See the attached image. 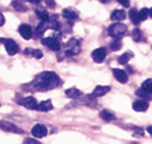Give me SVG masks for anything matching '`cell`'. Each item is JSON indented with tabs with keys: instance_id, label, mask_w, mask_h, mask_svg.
Here are the masks:
<instances>
[{
	"instance_id": "14",
	"label": "cell",
	"mask_w": 152,
	"mask_h": 144,
	"mask_svg": "<svg viewBox=\"0 0 152 144\" xmlns=\"http://www.w3.org/2000/svg\"><path fill=\"white\" fill-rule=\"evenodd\" d=\"M66 96L69 98H72V99H75V98H78L83 95L80 90L76 89V88H71V89L66 90Z\"/></svg>"
},
{
	"instance_id": "20",
	"label": "cell",
	"mask_w": 152,
	"mask_h": 144,
	"mask_svg": "<svg viewBox=\"0 0 152 144\" xmlns=\"http://www.w3.org/2000/svg\"><path fill=\"white\" fill-rule=\"evenodd\" d=\"M142 89L144 90V91H146L147 93H151L152 92V79H146L145 82L143 83V85H142Z\"/></svg>"
},
{
	"instance_id": "33",
	"label": "cell",
	"mask_w": 152,
	"mask_h": 144,
	"mask_svg": "<svg viewBox=\"0 0 152 144\" xmlns=\"http://www.w3.org/2000/svg\"><path fill=\"white\" fill-rule=\"evenodd\" d=\"M29 2H31V3H39L40 2V0H28Z\"/></svg>"
},
{
	"instance_id": "34",
	"label": "cell",
	"mask_w": 152,
	"mask_h": 144,
	"mask_svg": "<svg viewBox=\"0 0 152 144\" xmlns=\"http://www.w3.org/2000/svg\"><path fill=\"white\" fill-rule=\"evenodd\" d=\"M147 131H148V133H149V134H151V126H148Z\"/></svg>"
},
{
	"instance_id": "22",
	"label": "cell",
	"mask_w": 152,
	"mask_h": 144,
	"mask_svg": "<svg viewBox=\"0 0 152 144\" xmlns=\"http://www.w3.org/2000/svg\"><path fill=\"white\" fill-rule=\"evenodd\" d=\"M148 15H149V10H148L147 7H144L143 10H141V11L137 13V17H139L140 21L146 20L148 18Z\"/></svg>"
},
{
	"instance_id": "12",
	"label": "cell",
	"mask_w": 152,
	"mask_h": 144,
	"mask_svg": "<svg viewBox=\"0 0 152 144\" xmlns=\"http://www.w3.org/2000/svg\"><path fill=\"white\" fill-rule=\"evenodd\" d=\"M110 91V86H97V87L95 88V90L93 91V96L100 97V96L105 95V94Z\"/></svg>"
},
{
	"instance_id": "1",
	"label": "cell",
	"mask_w": 152,
	"mask_h": 144,
	"mask_svg": "<svg viewBox=\"0 0 152 144\" xmlns=\"http://www.w3.org/2000/svg\"><path fill=\"white\" fill-rule=\"evenodd\" d=\"M59 77L56 73L51 71L42 72L36 79L34 88L37 90H49L57 87L59 84Z\"/></svg>"
},
{
	"instance_id": "32",
	"label": "cell",
	"mask_w": 152,
	"mask_h": 144,
	"mask_svg": "<svg viewBox=\"0 0 152 144\" xmlns=\"http://www.w3.org/2000/svg\"><path fill=\"white\" fill-rule=\"evenodd\" d=\"M46 3L49 5V7H54V5H55V3L53 2V0H46Z\"/></svg>"
},
{
	"instance_id": "16",
	"label": "cell",
	"mask_w": 152,
	"mask_h": 144,
	"mask_svg": "<svg viewBox=\"0 0 152 144\" xmlns=\"http://www.w3.org/2000/svg\"><path fill=\"white\" fill-rule=\"evenodd\" d=\"M132 57H133L132 52H131V51H128V52L123 53V54L121 55V57H119L118 62L121 64V65H126V64L129 62V60H130Z\"/></svg>"
},
{
	"instance_id": "30",
	"label": "cell",
	"mask_w": 152,
	"mask_h": 144,
	"mask_svg": "<svg viewBox=\"0 0 152 144\" xmlns=\"http://www.w3.org/2000/svg\"><path fill=\"white\" fill-rule=\"evenodd\" d=\"M119 2L121 3V4L123 5L124 7H128L129 5H130V3H129V0H118Z\"/></svg>"
},
{
	"instance_id": "11",
	"label": "cell",
	"mask_w": 152,
	"mask_h": 144,
	"mask_svg": "<svg viewBox=\"0 0 152 144\" xmlns=\"http://www.w3.org/2000/svg\"><path fill=\"white\" fill-rule=\"evenodd\" d=\"M148 107H149V104L145 100H135L132 104L133 110L137 111V112H145L148 109Z\"/></svg>"
},
{
	"instance_id": "25",
	"label": "cell",
	"mask_w": 152,
	"mask_h": 144,
	"mask_svg": "<svg viewBox=\"0 0 152 144\" xmlns=\"http://www.w3.org/2000/svg\"><path fill=\"white\" fill-rule=\"evenodd\" d=\"M122 47V42H121L120 40H116V41H114V42L110 44V48H112V50H114V51H117V50H119V49Z\"/></svg>"
},
{
	"instance_id": "10",
	"label": "cell",
	"mask_w": 152,
	"mask_h": 144,
	"mask_svg": "<svg viewBox=\"0 0 152 144\" xmlns=\"http://www.w3.org/2000/svg\"><path fill=\"white\" fill-rule=\"evenodd\" d=\"M19 32L21 35V37L24 39V40H29L32 36V32H31V28L29 27L28 25L26 24H22L21 26L19 27Z\"/></svg>"
},
{
	"instance_id": "17",
	"label": "cell",
	"mask_w": 152,
	"mask_h": 144,
	"mask_svg": "<svg viewBox=\"0 0 152 144\" xmlns=\"http://www.w3.org/2000/svg\"><path fill=\"white\" fill-rule=\"evenodd\" d=\"M100 117H101L103 120L105 121H113L116 119V116L113 114L112 112H110L108 110H103L101 113H100Z\"/></svg>"
},
{
	"instance_id": "27",
	"label": "cell",
	"mask_w": 152,
	"mask_h": 144,
	"mask_svg": "<svg viewBox=\"0 0 152 144\" xmlns=\"http://www.w3.org/2000/svg\"><path fill=\"white\" fill-rule=\"evenodd\" d=\"M137 95L139 96V97L143 98V99H148V98L150 97V94L147 93L146 91H144L143 89H139L137 91Z\"/></svg>"
},
{
	"instance_id": "7",
	"label": "cell",
	"mask_w": 152,
	"mask_h": 144,
	"mask_svg": "<svg viewBox=\"0 0 152 144\" xmlns=\"http://www.w3.org/2000/svg\"><path fill=\"white\" fill-rule=\"evenodd\" d=\"M20 104L26 109H29V110H37L38 109V102H37L36 98H34L32 96L29 97H25L20 101Z\"/></svg>"
},
{
	"instance_id": "29",
	"label": "cell",
	"mask_w": 152,
	"mask_h": 144,
	"mask_svg": "<svg viewBox=\"0 0 152 144\" xmlns=\"http://www.w3.org/2000/svg\"><path fill=\"white\" fill-rule=\"evenodd\" d=\"M24 144H41L39 141H37L36 139H30V138H27V139L24 140Z\"/></svg>"
},
{
	"instance_id": "28",
	"label": "cell",
	"mask_w": 152,
	"mask_h": 144,
	"mask_svg": "<svg viewBox=\"0 0 152 144\" xmlns=\"http://www.w3.org/2000/svg\"><path fill=\"white\" fill-rule=\"evenodd\" d=\"M32 55H34L36 59H41L43 57V53L40 49H36V50H32Z\"/></svg>"
},
{
	"instance_id": "9",
	"label": "cell",
	"mask_w": 152,
	"mask_h": 144,
	"mask_svg": "<svg viewBox=\"0 0 152 144\" xmlns=\"http://www.w3.org/2000/svg\"><path fill=\"white\" fill-rule=\"evenodd\" d=\"M42 44L46 45L48 48L52 50H58L59 49V43L55 40L54 38H45L42 40Z\"/></svg>"
},
{
	"instance_id": "6",
	"label": "cell",
	"mask_w": 152,
	"mask_h": 144,
	"mask_svg": "<svg viewBox=\"0 0 152 144\" xmlns=\"http://www.w3.org/2000/svg\"><path fill=\"white\" fill-rule=\"evenodd\" d=\"M106 57V51L105 48L101 47V48H97L92 52V59L94 60V62L96 63H102L105 60Z\"/></svg>"
},
{
	"instance_id": "4",
	"label": "cell",
	"mask_w": 152,
	"mask_h": 144,
	"mask_svg": "<svg viewBox=\"0 0 152 144\" xmlns=\"http://www.w3.org/2000/svg\"><path fill=\"white\" fill-rule=\"evenodd\" d=\"M0 129H3V131H5V132H9V133L23 134V131H22L21 129H19L17 125L13 124V123L7 122V121L0 120Z\"/></svg>"
},
{
	"instance_id": "13",
	"label": "cell",
	"mask_w": 152,
	"mask_h": 144,
	"mask_svg": "<svg viewBox=\"0 0 152 144\" xmlns=\"http://www.w3.org/2000/svg\"><path fill=\"white\" fill-rule=\"evenodd\" d=\"M53 109V106H52V102L51 100H44V101L40 102L38 104V109L37 110L41 111V112H48V111L52 110Z\"/></svg>"
},
{
	"instance_id": "5",
	"label": "cell",
	"mask_w": 152,
	"mask_h": 144,
	"mask_svg": "<svg viewBox=\"0 0 152 144\" xmlns=\"http://www.w3.org/2000/svg\"><path fill=\"white\" fill-rule=\"evenodd\" d=\"M47 127L44 124H36L31 129V134L34 138H43L47 135Z\"/></svg>"
},
{
	"instance_id": "21",
	"label": "cell",
	"mask_w": 152,
	"mask_h": 144,
	"mask_svg": "<svg viewBox=\"0 0 152 144\" xmlns=\"http://www.w3.org/2000/svg\"><path fill=\"white\" fill-rule=\"evenodd\" d=\"M129 18H130L131 22L133 24H139L140 20H139V17H137V12L135 9H131L129 11Z\"/></svg>"
},
{
	"instance_id": "24",
	"label": "cell",
	"mask_w": 152,
	"mask_h": 144,
	"mask_svg": "<svg viewBox=\"0 0 152 144\" xmlns=\"http://www.w3.org/2000/svg\"><path fill=\"white\" fill-rule=\"evenodd\" d=\"M132 38L135 42H140L142 39V32L139 29V28H134L132 32Z\"/></svg>"
},
{
	"instance_id": "23",
	"label": "cell",
	"mask_w": 152,
	"mask_h": 144,
	"mask_svg": "<svg viewBox=\"0 0 152 144\" xmlns=\"http://www.w3.org/2000/svg\"><path fill=\"white\" fill-rule=\"evenodd\" d=\"M47 28H48V24H47V22H42V23H40L38 25V27H37V35H38V36L43 35Z\"/></svg>"
},
{
	"instance_id": "2",
	"label": "cell",
	"mask_w": 152,
	"mask_h": 144,
	"mask_svg": "<svg viewBox=\"0 0 152 144\" xmlns=\"http://www.w3.org/2000/svg\"><path fill=\"white\" fill-rule=\"evenodd\" d=\"M127 32V26L123 23H115L108 27V35L113 38L119 40Z\"/></svg>"
},
{
	"instance_id": "15",
	"label": "cell",
	"mask_w": 152,
	"mask_h": 144,
	"mask_svg": "<svg viewBox=\"0 0 152 144\" xmlns=\"http://www.w3.org/2000/svg\"><path fill=\"white\" fill-rule=\"evenodd\" d=\"M126 18V13L123 10H116L112 14V20L114 21H122Z\"/></svg>"
},
{
	"instance_id": "26",
	"label": "cell",
	"mask_w": 152,
	"mask_h": 144,
	"mask_svg": "<svg viewBox=\"0 0 152 144\" xmlns=\"http://www.w3.org/2000/svg\"><path fill=\"white\" fill-rule=\"evenodd\" d=\"M38 14H39V16H40L41 19H42L43 22H48L49 15L46 11H44V10H43V11H38Z\"/></svg>"
},
{
	"instance_id": "8",
	"label": "cell",
	"mask_w": 152,
	"mask_h": 144,
	"mask_svg": "<svg viewBox=\"0 0 152 144\" xmlns=\"http://www.w3.org/2000/svg\"><path fill=\"white\" fill-rule=\"evenodd\" d=\"M113 73H114V76L116 77V79L121 84H126L128 81V76L125 73L123 70L121 69H114L113 70Z\"/></svg>"
},
{
	"instance_id": "18",
	"label": "cell",
	"mask_w": 152,
	"mask_h": 144,
	"mask_svg": "<svg viewBox=\"0 0 152 144\" xmlns=\"http://www.w3.org/2000/svg\"><path fill=\"white\" fill-rule=\"evenodd\" d=\"M63 16L65 18H67V19H76V18L78 17V15H77V14H76L75 12H74L73 10H71V9L64 10Z\"/></svg>"
},
{
	"instance_id": "31",
	"label": "cell",
	"mask_w": 152,
	"mask_h": 144,
	"mask_svg": "<svg viewBox=\"0 0 152 144\" xmlns=\"http://www.w3.org/2000/svg\"><path fill=\"white\" fill-rule=\"evenodd\" d=\"M5 23V19H4V16L2 14L0 13V26H2L3 24Z\"/></svg>"
},
{
	"instance_id": "19",
	"label": "cell",
	"mask_w": 152,
	"mask_h": 144,
	"mask_svg": "<svg viewBox=\"0 0 152 144\" xmlns=\"http://www.w3.org/2000/svg\"><path fill=\"white\" fill-rule=\"evenodd\" d=\"M13 7L16 10V11H19V12H25L26 10V7L24 3H22L21 1H19V0H14L13 1Z\"/></svg>"
},
{
	"instance_id": "3",
	"label": "cell",
	"mask_w": 152,
	"mask_h": 144,
	"mask_svg": "<svg viewBox=\"0 0 152 144\" xmlns=\"http://www.w3.org/2000/svg\"><path fill=\"white\" fill-rule=\"evenodd\" d=\"M0 42H4L5 49H7V53L10 55H15L18 52V50H19L17 43L14 40H11V39H0Z\"/></svg>"
}]
</instances>
